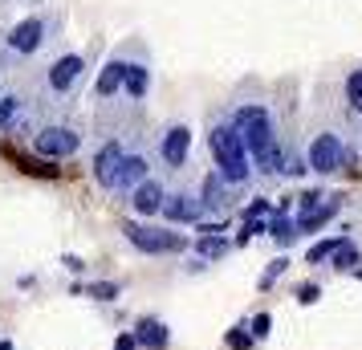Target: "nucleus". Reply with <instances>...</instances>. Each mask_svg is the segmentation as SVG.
<instances>
[{
  "label": "nucleus",
  "mask_w": 362,
  "mask_h": 350,
  "mask_svg": "<svg viewBox=\"0 0 362 350\" xmlns=\"http://www.w3.org/2000/svg\"><path fill=\"white\" fill-rule=\"evenodd\" d=\"M232 127L245 143L248 159H252V171L261 175H281V159H285V147H281V134H277V118L264 102H245L232 110Z\"/></svg>",
  "instance_id": "obj_1"
},
{
  "label": "nucleus",
  "mask_w": 362,
  "mask_h": 350,
  "mask_svg": "<svg viewBox=\"0 0 362 350\" xmlns=\"http://www.w3.org/2000/svg\"><path fill=\"white\" fill-rule=\"evenodd\" d=\"M208 151H212L216 159V171H220V180L228 187H245L252 180V159H248L245 143H240V134L232 127V118H216L212 127H208Z\"/></svg>",
  "instance_id": "obj_2"
},
{
  "label": "nucleus",
  "mask_w": 362,
  "mask_h": 350,
  "mask_svg": "<svg viewBox=\"0 0 362 350\" xmlns=\"http://www.w3.org/2000/svg\"><path fill=\"white\" fill-rule=\"evenodd\" d=\"M122 236L131 240L139 252L147 257H163V252H187L192 249V236L187 233H175L171 224H122Z\"/></svg>",
  "instance_id": "obj_3"
},
{
  "label": "nucleus",
  "mask_w": 362,
  "mask_h": 350,
  "mask_svg": "<svg viewBox=\"0 0 362 350\" xmlns=\"http://www.w3.org/2000/svg\"><path fill=\"white\" fill-rule=\"evenodd\" d=\"M53 29H57L53 17H25V21H17V25L8 29L4 49L13 53V57H33L37 49H45V41H49Z\"/></svg>",
  "instance_id": "obj_4"
},
{
  "label": "nucleus",
  "mask_w": 362,
  "mask_h": 350,
  "mask_svg": "<svg viewBox=\"0 0 362 350\" xmlns=\"http://www.w3.org/2000/svg\"><path fill=\"white\" fill-rule=\"evenodd\" d=\"M305 163H310V171H317V175H334V171H342L346 167L342 134L338 131H317L310 139V147H305Z\"/></svg>",
  "instance_id": "obj_5"
},
{
  "label": "nucleus",
  "mask_w": 362,
  "mask_h": 350,
  "mask_svg": "<svg viewBox=\"0 0 362 350\" xmlns=\"http://www.w3.org/2000/svg\"><path fill=\"white\" fill-rule=\"evenodd\" d=\"M78 147H82V134L69 122H49L33 134V151L41 159H69V155H78Z\"/></svg>",
  "instance_id": "obj_6"
},
{
  "label": "nucleus",
  "mask_w": 362,
  "mask_h": 350,
  "mask_svg": "<svg viewBox=\"0 0 362 350\" xmlns=\"http://www.w3.org/2000/svg\"><path fill=\"white\" fill-rule=\"evenodd\" d=\"M86 78V57L82 53H62L49 69H45V86H49L53 98H74L78 86Z\"/></svg>",
  "instance_id": "obj_7"
},
{
  "label": "nucleus",
  "mask_w": 362,
  "mask_h": 350,
  "mask_svg": "<svg viewBox=\"0 0 362 350\" xmlns=\"http://www.w3.org/2000/svg\"><path fill=\"white\" fill-rule=\"evenodd\" d=\"M155 155H159V163L167 171H180L187 163V155H192V127H183V122H171L159 131V143H155Z\"/></svg>",
  "instance_id": "obj_8"
},
{
  "label": "nucleus",
  "mask_w": 362,
  "mask_h": 350,
  "mask_svg": "<svg viewBox=\"0 0 362 350\" xmlns=\"http://www.w3.org/2000/svg\"><path fill=\"white\" fill-rule=\"evenodd\" d=\"M199 208H204V220L208 216H228L232 212V187L224 184V180H220V171H208V175H204V180H199Z\"/></svg>",
  "instance_id": "obj_9"
},
{
  "label": "nucleus",
  "mask_w": 362,
  "mask_h": 350,
  "mask_svg": "<svg viewBox=\"0 0 362 350\" xmlns=\"http://www.w3.org/2000/svg\"><path fill=\"white\" fill-rule=\"evenodd\" d=\"M159 216L175 228V224H199L204 220V208H199V196L196 192H167Z\"/></svg>",
  "instance_id": "obj_10"
},
{
  "label": "nucleus",
  "mask_w": 362,
  "mask_h": 350,
  "mask_svg": "<svg viewBox=\"0 0 362 350\" xmlns=\"http://www.w3.org/2000/svg\"><path fill=\"white\" fill-rule=\"evenodd\" d=\"M143 180H151V155H147V151H134V155L127 151V155H122V163H118V175H115V187H110V192L131 196Z\"/></svg>",
  "instance_id": "obj_11"
},
{
  "label": "nucleus",
  "mask_w": 362,
  "mask_h": 350,
  "mask_svg": "<svg viewBox=\"0 0 362 350\" xmlns=\"http://www.w3.org/2000/svg\"><path fill=\"white\" fill-rule=\"evenodd\" d=\"M163 200H167V187L151 175V180H143V184L134 187L131 196H127V204H131L139 216H159V208H163Z\"/></svg>",
  "instance_id": "obj_12"
},
{
  "label": "nucleus",
  "mask_w": 362,
  "mask_h": 350,
  "mask_svg": "<svg viewBox=\"0 0 362 350\" xmlns=\"http://www.w3.org/2000/svg\"><path fill=\"white\" fill-rule=\"evenodd\" d=\"M122 155H127V147L118 143V139H110V143H102L98 155H94V180H98L106 192L115 187V175H118V163H122Z\"/></svg>",
  "instance_id": "obj_13"
},
{
  "label": "nucleus",
  "mask_w": 362,
  "mask_h": 350,
  "mask_svg": "<svg viewBox=\"0 0 362 350\" xmlns=\"http://www.w3.org/2000/svg\"><path fill=\"white\" fill-rule=\"evenodd\" d=\"M338 212H342V196H329L322 208H313V212H305V216H293V233L297 236H313L317 228H326Z\"/></svg>",
  "instance_id": "obj_14"
},
{
  "label": "nucleus",
  "mask_w": 362,
  "mask_h": 350,
  "mask_svg": "<svg viewBox=\"0 0 362 350\" xmlns=\"http://www.w3.org/2000/svg\"><path fill=\"white\" fill-rule=\"evenodd\" d=\"M134 338L143 350H167L171 346V330L163 317H134Z\"/></svg>",
  "instance_id": "obj_15"
},
{
  "label": "nucleus",
  "mask_w": 362,
  "mask_h": 350,
  "mask_svg": "<svg viewBox=\"0 0 362 350\" xmlns=\"http://www.w3.org/2000/svg\"><path fill=\"white\" fill-rule=\"evenodd\" d=\"M147 90H151V66L147 62H127V69H122V94L143 102Z\"/></svg>",
  "instance_id": "obj_16"
},
{
  "label": "nucleus",
  "mask_w": 362,
  "mask_h": 350,
  "mask_svg": "<svg viewBox=\"0 0 362 350\" xmlns=\"http://www.w3.org/2000/svg\"><path fill=\"white\" fill-rule=\"evenodd\" d=\"M122 69H127V57H122V53H115V57L98 69V82H94L98 98H115L118 90H122Z\"/></svg>",
  "instance_id": "obj_17"
},
{
  "label": "nucleus",
  "mask_w": 362,
  "mask_h": 350,
  "mask_svg": "<svg viewBox=\"0 0 362 350\" xmlns=\"http://www.w3.org/2000/svg\"><path fill=\"white\" fill-rule=\"evenodd\" d=\"M192 249H196L199 261H220V257L232 249V240H228V236H196V240H192Z\"/></svg>",
  "instance_id": "obj_18"
},
{
  "label": "nucleus",
  "mask_w": 362,
  "mask_h": 350,
  "mask_svg": "<svg viewBox=\"0 0 362 350\" xmlns=\"http://www.w3.org/2000/svg\"><path fill=\"white\" fill-rule=\"evenodd\" d=\"M358 261H362V252H358V245H354L350 236H346L342 245L329 252V265L338 269V273H354V269H358Z\"/></svg>",
  "instance_id": "obj_19"
},
{
  "label": "nucleus",
  "mask_w": 362,
  "mask_h": 350,
  "mask_svg": "<svg viewBox=\"0 0 362 350\" xmlns=\"http://www.w3.org/2000/svg\"><path fill=\"white\" fill-rule=\"evenodd\" d=\"M264 236H273V240H281V245H293V240H297L293 216H281V212H273V216H269V224H264Z\"/></svg>",
  "instance_id": "obj_20"
},
{
  "label": "nucleus",
  "mask_w": 362,
  "mask_h": 350,
  "mask_svg": "<svg viewBox=\"0 0 362 350\" xmlns=\"http://www.w3.org/2000/svg\"><path fill=\"white\" fill-rule=\"evenodd\" d=\"M346 236L338 233V236H322V240H313L310 249H305V265H322V261H329V252L342 245Z\"/></svg>",
  "instance_id": "obj_21"
},
{
  "label": "nucleus",
  "mask_w": 362,
  "mask_h": 350,
  "mask_svg": "<svg viewBox=\"0 0 362 350\" xmlns=\"http://www.w3.org/2000/svg\"><path fill=\"white\" fill-rule=\"evenodd\" d=\"M346 106H350L354 115H362V66L346 74Z\"/></svg>",
  "instance_id": "obj_22"
},
{
  "label": "nucleus",
  "mask_w": 362,
  "mask_h": 350,
  "mask_svg": "<svg viewBox=\"0 0 362 350\" xmlns=\"http://www.w3.org/2000/svg\"><path fill=\"white\" fill-rule=\"evenodd\" d=\"M305 171H310L305 155H301V151H285V159H281V175H285V180H301Z\"/></svg>",
  "instance_id": "obj_23"
},
{
  "label": "nucleus",
  "mask_w": 362,
  "mask_h": 350,
  "mask_svg": "<svg viewBox=\"0 0 362 350\" xmlns=\"http://www.w3.org/2000/svg\"><path fill=\"white\" fill-rule=\"evenodd\" d=\"M224 342H228V350H252V334H248V322L232 326V330L224 334Z\"/></svg>",
  "instance_id": "obj_24"
},
{
  "label": "nucleus",
  "mask_w": 362,
  "mask_h": 350,
  "mask_svg": "<svg viewBox=\"0 0 362 350\" xmlns=\"http://www.w3.org/2000/svg\"><path fill=\"white\" fill-rule=\"evenodd\" d=\"M17 110H21L17 94H4V98H0V131H8V127L17 122Z\"/></svg>",
  "instance_id": "obj_25"
},
{
  "label": "nucleus",
  "mask_w": 362,
  "mask_h": 350,
  "mask_svg": "<svg viewBox=\"0 0 362 350\" xmlns=\"http://www.w3.org/2000/svg\"><path fill=\"white\" fill-rule=\"evenodd\" d=\"M86 293H90L94 301H115L118 293H122V285H118V281H94Z\"/></svg>",
  "instance_id": "obj_26"
},
{
  "label": "nucleus",
  "mask_w": 362,
  "mask_h": 350,
  "mask_svg": "<svg viewBox=\"0 0 362 350\" xmlns=\"http://www.w3.org/2000/svg\"><path fill=\"white\" fill-rule=\"evenodd\" d=\"M293 298H297V305H317V298H322V285H317V281H301L293 289Z\"/></svg>",
  "instance_id": "obj_27"
},
{
  "label": "nucleus",
  "mask_w": 362,
  "mask_h": 350,
  "mask_svg": "<svg viewBox=\"0 0 362 350\" xmlns=\"http://www.w3.org/2000/svg\"><path fill=\"white\" fill-rule=\"evenodd\" d=\"M326 204V196L317 192V187H310V192H301L297 196V216H305V212H313V208H322Z\"/></svg>",
  "instance_id": "obj_28"
},
{
  "label": "nucleus",
  "mask_w": 362,
  "mask_h": 350,
  "mask_svg": "<svg viewBox=\"0 0 362 350\" xmlns=\"http://www.w3.org/2000/svg\"><path fill=\"white\" fill-rule=\"evenodd\" d=\"M285 269H289V257H277V261H269V269L261 273V289H273V281H277Z\"/></svg>",
  "instance_id": "obj_29"
},
{
  "label": "nucleus",
  "mask_w": 362,
  "mask_h": 350,
  "mask_svg": "<svg viewBox=\"0 0 362 350\" xmlns=\"http://www.w3.org/2000/svg\"><path fill=\"white\" fill-rule=\"evenodd\" d=\"M269 330H273V317H269V314L248 317V334H252V342H261V338H269Z\"/></svg>",
  "instance_id": "obj_30"
},
{
  "label": "nucleus",
  "mask_w": 362,
  "mask_h": 350,
  "mask_svg": "<svg viewBox=\"0 0 362 350\" xmlns=\"http://www.w3.org/2000/svg\"><path fill=\"white\" fill-rule=\"evenodd\" d=\"M245 220H269L273 216V204L269 200H252V204H245V212H240Z\"/></svg>",
  "instance_id": "obj_31"
},
{
  "label": "nucleus",
  "mask_w": 362,
  "mask_h": 350,
  "mask_svg": "<svg viewBox=\"0 0 362 350\" xmlns=\"http://www.w3.org/2000/svg\"><path fill=\"white\" fill-rule=\"evenodd\" d=\"M115 350H139V338H134V330H122L115 338Z\"/></svg>",
  "instance_id": "obj_32"
},
{
  "label": "nucleus",
  "mask_w": 362,
  "mask_h": 350,
  "mask_svg": "<svg viewBox=\"0 0 362 350\" xmlns=\"http://www.w3.org/2000/svg\"><path fill=\"white\" fill-rule=\"evenodd\" d=\"M62 265H66L69 273H86V261H82V257H74V252H66V257H62Z\"/></svg>",
  "instance_id": "obj_33"
},
{
  "label": "nucleus",
  "mask_w": 362,
  "mask_h": 350,
  "mask_svg": "<svg viewBox=\"0 0 362 350\" xmlns=\"http://www.w3.org/2000/svg\"><path fill=\"white\" fill-rule=\"evenodd\" d=\"M0 350H17V346H13V342H8V338H0Z\"/></svg>",
  "instance_id": "obj_34"
},
{
  "label": "nucleus",
  "mask_w": 362,
  "mask_h": 350,
  "mask_svg": "<svg viewBox=\"0 0 362 350\" xmlns=\"http://www.w3.org/2000/svg\"><path fill=\"white\" fill-rule=\"evenodd\" d=\"M354 277H358V281H362V269H354Z\"/></svg>",
  "instance_id": "obj_35"
}]
</instances>
